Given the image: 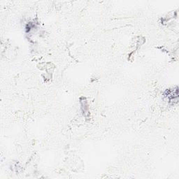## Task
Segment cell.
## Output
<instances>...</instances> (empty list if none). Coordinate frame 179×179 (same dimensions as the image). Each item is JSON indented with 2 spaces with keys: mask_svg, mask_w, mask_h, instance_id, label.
I'll use <instances>...</instances> for the list:
<instances>
[{
  "mask_svg": "<svg viewBox=\"0 0 179 179\" xmlns=\"http://www.w3.org/2000/svg\"><path fill=\"white\" fill-rule=\"evenodd\" d=\"M83 100H82V99H81L82 111H83V115H85V117H86V118H88L90 115V112H89V107H88V103H87V101L86 100V99L83 97Z\"/></svg>",
  "mask_w": 179,
  "mask_h": 179,
  "instance_id": "cell-1",
  "label": "cell"
}]
</instances>
